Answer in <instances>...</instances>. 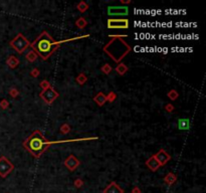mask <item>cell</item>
Listing matches in <instances>:
<instances>
[{"mask_svg":"<svg viewBox=\"0 0 206 193\" xmlns=\"http://www.w3.org/2000/svg\"><path fill=\"white\" fill-rule=\"evenodd\" d=\"M58 42L52 40V38L49 35L47 32H43L34 41V43L32 44V47L43 60H46L50 54L55 50V48L58 47Z\"/></svg>","mask_w":206,"mask_h":193,"instance_id":"obj_1","label":"cell"},{"mask_svg":"<svg viewBox=\"0 0 206 193\" xmlns=\"http://www.w3.org/2000/svg\"><path fill=\"white\" fill-rule=\"evenodd\" d=\"M49 144H51L50 142H47L44 139L40 132L38 131H34L32 133V135L26 140L24 143L25 147L32 153V155L35 157H39L41 155V153L43 152L46 146H49Z\"/></svg>","mask_w":206,"mask_h":193,"instance_id":"obj_2","label":"cell"},{"mask_svg":"<svg viewBox=\"0 0 206 193\" xmlns=\"http://www.w3.org/2000/svg\"><path fill=\"white\" fill-rule=\"evenodd\" d=\"M10 44L15 48V50H17L18 52H22L29 45V42L21 34H19L16 36V38H14V40L11 41Z\"/></svg>","mask_w":206,"mask_h":193,"instance_id":"obj_3","label":"cell"},{"mask_svg":"<svg viewBox=\"0 0 206 193\" xmlns=\"http://www.w3.org/2000/svg\"><path fill=\"white\" fill-rule=\"evenodd\" d=\"M108 27L112 29H125L129 27L128 19H109Z\"/></svg>","mask_w":206,"mask_h":193,"instance_id":"obj_4","label":"cell"},{"mask_svg":"<svg viewBox=\"0 0 206 193\" xmlns=\"http://www.w3.org/2000/svg\"><path fill=\"white\" fill-rule=\"evenodd\" d=\"M13 169V165L10 161L4 156L0 157V176L5 177Z\"/></svg>","mask_w":206,"mask_h":193,"instance_id":"obj_5","label":"cell"},{"mask_svg":"<svg viewBox=\"0 0 206 193\" xmlns=\"http://www.w3.org/2000/svg\"><path fill=\"white\" fill-rule=\"evenodd\" d=\"M129 8L127 6H110L108 7V14L110 16H125L128 15Z\"/></svg>","mask_w":206,"mask_h":193,"instance_id":"obj_6","label":"cell"},{"mask_svg":"<svg viewBox=\"0 0 206 193\" xmlns=\"http://www.w3.org/2000/svg\"><path fill=\"white\" fill-rule=\"evenodd\" d=\"M40 96H41V98L47 103V104H51V103L58 98V94L56 93L51 87H47V89L43 90V92L40 94Z\"/></svg>","mask_w":206,"mask_h":193,"instance_id":"obj_7","label":"cell"},{"mask_svg":"<svg viewBox=\"0 0 206 193\" xmlns=\"http://www.w3.org/2000/svg\"><path fill=\"white\" fill-rule=\"evenodd\" d=\"M154 157L157 159V161L159 162L160 165H165L168 161L170 160V155L166 152L165 150H160L156 155H154Z\"/></svg>","mask_w":206,"mask_h":193,"instance_id":"obj_8","label":"cell"},{"mask_svg":"<svg viewBox=\"0 0 206 193\" xmlns=\"http://www.w3.org/2000/svg\"><path fill=\"white\" fill-rule=\"evenodd\" d=\"M177 126H178V129L181 131H187L190 129L191 127V123H190V120L187 119V118H183V119H179L178 122H177Z\"/></svg>","mask_w":206,"mask_h":193,"instance_id":"obj_9","label":"cell"},{"mask_svg":"<svg viewBox=\"0 0 206 193\" xmlns=\"http://www.w3.org/2000/svg\"><path fill=\"white\" fill-rule=\"evenodd\" d=\"M65 166L69 169V170H74V169L78 166L80 162H78V160L76 159L74 156H69L67 160H65Z\"/></svg>","mask_w":206,"mask_h":193,"instance_id":"obj_10","label":"cell"},{"mask_svg":"<svg viewBox=\"0 0 206 193\" xmlns=\"http://www.w3.org/2000/svg\"><path fill=\"white\" fill-rule=\"evenodd\" d=\"M146 165L148 166L149 168L151 169L152 171H155V170H157L158 168L160 167V164H159V162L157 161V159L155 158L154 156H152L150 158V159H148L147 160V162H146Z\"/></svg>","mask_w":206,"mask_h":193,"instance_id":"obj_11","label":"cell"},{"mask_svg":"<svg viewBox=\"0 0 206 193\" xmlns=\"http://www.w3.org/2000/svg\"><path fill=\"white\" fill-rule=\"evenodd\" d=\"M105 193H122V190L116 183H112L111 185L105 190Z\"/></svg>","mask_w":206,"mask_h":193,"instance_id":"obj_12","label":"cell"},{"mask_svg":"<svg viewBox=\"0 0 206 193\" xmlns=\"http://www.w3.org/2000/svg\"><path fill=\"white\" fill-rule=\"evenodd\" d=\"M95 102H97L98 104V106H103V105L106 103V101H107V96L104 95L103 93H98L97 96H95Z\"/></svg>","mask_w":206,"mask_h":193,"instance_id":"obj_13","label":"cell"},{"mask_svg":"<svg viewBox=\"0 0 206 193\" xmlns=\"http://www.w3.org/2000/svg\"><path fill=\"white\" fill-rule=\"evenodd\" d=\"M116 71H117V72H119L120 74H124L125 72L128 71V67H127L124 63H120V65L116 67Z\"/></svg>","mask_w":206,"mask_h":193,"instance_id":"obj_14","label":"cell"},{"mask_svg":"<svg viewBox=\"0 0 206 193\" xmlns=\"http://www.w3.org/2000/svg\"><path fill=\"white\" fill-rule=\"evenodd\" d=\"M7 63L9 65L10 67H15L17 65V63H18V60H17V58H15L14 56H10L7 60Z\"/></svg>","mask_w":206,"mask_h":193,"instance_id":"obj_15","label":"cell"},{"mask_svg":"<svg viewBox=\"0 0 206 193\" xmlns=\"http://www.w3.org/2000/svg\"><path fill=\"white\" fill-rule=\"evenodd\" d=\"M76 26H78V27L84 28V27H85V26H87V21H85V19L83 18V17H80V18H78V20H76Z\"/></svg>","mask_w":206,"mask_h":193,"instance_id":"obj_16","label":"cell"},{"mask_svg":"<svg viewBox=\"0 0 206 193\" xmlns=\"http://www.w3.org/2000/svg\"><path fill=\"white\" fill-rule=\"evenodd\" d=\"M36 54H35V52L34 51H32V50H30L29 52H28L27 54H26V58H27L29 61H33V60H36Z\"/></svg>","mask_w":206,"mask_h":193,"instance_id":"obj_17","label":"cell"},{"mask_svg":"<svg viewBox=\"0 0 206 193\" xmlns=\"http://www.w3.org/2000/svg\"><path fill=\"white\" fill-rule=\"evenodd\" d=\"M78 10H80V12H85V10L87 9V5L85 3V2H80V3L78 5Z\"/></svg>","mask_w":206,"mask_h":193,"instance_id":"obj_18","label":"cell"},{"mask_svg":"<svg viewBox=\"0 0 206 193\" xmlns=\"http://www.w3.org/2000/svg\"><path fill=\"white\" fill-rule=\"evenodd\" d=\"M85 81H87V76H85L83 74H80V76H78V78H76V82H78L80 85L84 84V83L85 82Z\"/></svg>","mask_w":206,"mask_h":193,"instance_id":"obj_19","label":"cell"},{"mask_svg":"<svg viewBox=\"0 0 206 193\" xmlns=\"http://www.w3.org/2000/svg\"><path fill=\"white\" fill-rule=\"evenodd\" d=\"M168 96H169L171 100H176L177 96H178V94H177L176 91H171L169 92V94H168Z\"/></svg>","mask_w":206,"mask_h":193,"instance_id":"obj_20","label":"cell"},{"mask_svg":"<svg viewBox=\"0 0 206 193\" xmlns=\"http://www.w3.org/2000/svg\"><path fill=\"white\" fill-rule=\"evenodd\" d=\"M102 71L105 72V74H110V72H111V71H112V67H110L109 65H105L104 67H102Z\"/></svg>","mask_w":206,"mask_h":193,"instance_id":"obj_21","label":"cell"},{"mask_svg":"<svg viewBox=\"0 0 206 193\" xmlns=\"http://www.w3.org/2000/svg\"><path fill=\"white\" fill-rule=\"evenodd\" d=\"M115 99H116V95L114 93H111L108 96H107V100H109V101H114Z\"/></svg>","mask_w":206,"mask_h":193,"instance_id":"obj_22","label":"cell"},{"mask_svg":"<svg viewBox=\"0 0 206 193\" xmlns=\"http://www.w3.org/2000/svg\"><path fill=\"white\" fill-rule=\"evenodd\" d=\"M1 107H2V108H6V107H7V102H6V101H2V102H1Z\"/></svg>","mask_w":206,"mask_h":193,"instance_id":"obj_23","label":"cell"}]
</instances>
